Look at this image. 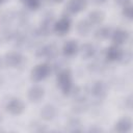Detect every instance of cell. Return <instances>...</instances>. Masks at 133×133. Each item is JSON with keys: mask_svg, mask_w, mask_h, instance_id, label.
<instances>
[{"mask_svg": "<svg viewBox=\"0 0 133 133\" xmlns=\"http://www.w3.org/2000/svg\"><path fill=\"white\" fill-rule=\"evenodd\" d=\"M24 108H25V106H24L23 102L20 101L19 99H12L6 105V110L10 114H14V115H18V114L22 113Z\"/></svg>", "mask_w": 133, "mask_h": 133, "instance_id": "3957f363", "label": "cell"}, {"mask_svg": "<svg viewBox=\"0 0 133 133\" xmlns=\"http://www.w3.org/2000/svg\"><path fill=\"white\" fill-rule=\"evenodd\" d=\"M91 24L88 21H80L77 26V31L80 35H87L90 32Z\"/></svg>", "mask_w": 133, "mask_h": 133, "instance_id": "5bb4252c", "label": "cell"}, {"mask_svg": "<svg viewBox=\"0 0 133 133\" xmlns=\"http://www.w3.org/2000/svg\"><path fill=\"white\" fill-rule=\"evenodd\" d=\"M124 15H125V17H127L128 19H131V16H132V10H131V7H130V6L125 5Z\"/></svg>", "mask_w": 133, "mask_h": 133, "instance_id": "d6986e66", "label": "cell"}, {"mask_svg": "<svg viewBox=\"0 0 133 133\" xmlns=\"http://www.w3.org/2000/svg\"><path fill=\"white\" fill-rule=\"evenodd\" d=\"M71 26V22L68 18H62L60 19L55 25H54V29L58 34H64L69 31Z\"/></svg>", "mask_w": 133, "mask_h": 133, "instance_id": "5b68a950", "label": "cell"}, {"mask_svg": "<svg viewBox=\"0 0 133 133\" xmlns=\"http://www.w3.org/2000/svg\"><path fill=\"white\" fill-rule=\"evenodd\" d=\"M128 38V34L126 31L124 30H121V29H117L115 30L113 33H112V41L114 44L116 45H121L123 43H125Z\"/></svg>", "mask_w": 133, "mask_h": 133, "instance_id": "7c38bea8", "label": "cell"}, {"mask_svg": "<svg viewBox=\"0 0 133 133\" xmlns=\"http://www.w3.org/2000/svg\"><path fill=\"white\" fill-rule=\"evenodd\" d=\"M62 50H63V54L65 56H73L78 50L77 43L75 41H69L63 45Z\"/></svg>", "mask_w": 133, "mask_h": 133, "instance_id": "8fae6325", "label": "cell"}, {"mask_svg": "<svg viewBox=\"0 0 133 133\" xmlns=\"http://www.w3.org/2000/svg\"><path fill=\"white\" fill-rule=\"evenodd\" d=\"M110 28H108V27H102V28H100L97 32H96V36L98 37V38H100V39H105V38H107L109 35H110Z\"/></svg>", "mask_w": 133, "mask_h": 133, "instance_id": "e0dca14e", "label": "cell"}, {"mask_svg": "<svg viewBox=\"0 0 133 133\" xmlns=\"http://www.w3.org/2000/svg\"><path fill=\"white\" fill-rule=\"evenodd\" d=\"M23 60V57L18 52H10L5 57V62L9 66H18Z\"/></svg>", "mask_w": 133, "mask_h": 133, "instance_id": "8992f818", "label": "cell"}, {"mask_svg": "<svg viewBox=\"0 0 133 133\" xmlns=\"http://www.w3.org/2000/svg\"><path fill=\"white\" fill-rule=\"evenodd\" d=\"M55 114H56V109L52 105H46V106H44V108L41 111V116L45 121H50V119L54 118Z\"/></svg>", "mask_w": 133, "mask_h": 133, "instance_id": "30bf717a", "label": "cell"}, {"mask_svg": "<svg viewBox=\"0 0 133 133\" xmlns=\"http://www.w3.org/2000/svg\"><path fill=\"white\" fill-rule=\"evenodd\" d=\"M122 56H123V52L116 46H112L109 49H107V51H106V57L108 60H111V61L117 60V59L122 58Z\"/></svg>", "mask_w": 133, "mask_h": 133, "instance_id": "9c48e42d", "label": "cell"}, {"mask_svg": "<svg viewBox=\"0 0 133 133\" xmlns=\"http://www.w3.org/2000/svg\"><path fill=\"white\" fill-rule=\"evenodd\" d=\"M44 96V89L41 87V86H33L29 89V92H28V98L31 102H38L42 100Z\"/></svg>", "mask_w": 133, "mask_h": 133, "instance_id": "52a82bcc", "label": "cell"}, {"mask_svg": "<svg viewBox=\"0 0 133 133\" xmlns=\"http://www.w3.org/2000/svg\"><path fill=\"white\" fill-rule=\"evenodd\" d=\"M96 50H95V47L90 44H85L81 47V55L82 57L84 58H89L91 57L94 54H95Z\"/></svg>", "mask_w": 133, "mask_h": 133, "instance_id": "2e32d148", "label": "cell"}, {"mask_svg": "<svg viewBox=\"0 0 133 133\" xmlns=\"http://www.w3.org/2000/svg\"><path fill=\"white\" fill-rule=\"evenodd\" d=\"M91 92L94 96L98 97V98H102L105 94H106V87H105V84L103 82H96L92 87H91Z\"/></svg>", "mask_w": 133, "mask_h": 133, "instance_id": "4fadbf2b", "label": "cell"}, {"mask_svg": "<svg viewBox=\"0 0 133 133\" xmlns=\"http://www.w3.org/2000/svg\"><path fill=\"white\" fill-rule=\"evenodd\" d=\"M50 73V66L46 63H43V64H38L36 65L32 72H31V78L33 81L35 82H38L43 79H45Z\"/></svg>", "mask_w": 133, "mask_h": 133, "instance_id": "7a4b0ae2", "label": "cell"}, {"mask_svg": "<svg viewBox=\"0 0 133 133\" xmlns=\"http://www.w3.org/2000/svg\"><path fill=\"white\" fill-rule=\"evenodd\" d=\"M130 0H116V2L118 4H123V5H127V3H129Z\"/></svg>", "mask_w": 133, "mask_h": 133, "instance_id": "ffe728a7", "label": "cell"}, {"mask_svg": "<svg viewBox=\"0 0 133 133\" xmlns=\"http://www.w3.org/2000/svg\"><path fill=\"white\" fill-rule=\"evenodd\" d=\"M95 1H96L97 3H101V2H104L105 0H95Z\"/></svg>", "mask_w": 133, "mask_h": 133, "instance_id": "44dd1931", "label": "cell"}, {"mask_svg": "<svg viewBox=\"0 0 133 133\" xmlns=\"http://www.w3.org/2000/svg\"><path fill=\"white\" fill-rule=\"evenodd\" d=\"M57 83L60 86L63 94H69L72 91L73 85H72V80H71V73L69 70H62L58 73Z\"/></svg>", "mask_w": 133, "mask_h": 133, "instance_id": "6da1fadb", "label": "cell"}, {"mask_svg": "<svg viewBox=\"0 0 133 133\" xmlns=\"http://www.w3.org/2000/svg\"><path fill=\"white\" fill-rule=\"evenodd\" d=\"M24 1H25V4L28 8L35 9L39 6V0H24Z\"/></svg>", "mask_w": 133, "mask_h": 133, "instance_id": "ac0fdd59", "label": "cell"}, {"mask_svg": "<svg viewBox=\"0 0 133 133\" xmlns=\"http://www.w3.org/2000/svg\"><path fill=\"white\" fill-rule=\"evenodd\" d=\"M132 127V122L130 118L128 117H125V118H122L119 119L116 124H115V131L117 132H128Z\"/></svg>", "mask_w": 133, "mask_h": 133, "instance_id": "ba28073f", "label": "cell"}, {"mask_svg": "<svg viewBox=\"0 0 133 133\" xmlns=\"http://www.w3.org/2000/svg\"><path fill=\"white\" fill-rule=\"evenodd\" d=\"M103 19H104V15L101 11H92L88 15V22L92 25H97V24L102 23Z\"/></svg>", "mask_w": 133, "mask_h": 133, "instance_id": "9a60e30c", "label": "cell"}, {"mask_svg": "<svg viewBox=\"0 0 133 133\" xmlns=\"http://www.w3.org/2000/svg\"><path fill=\"white\" fill-rule=\"evenodd\" d=\"M0 64H1V61H0Z\"/></svg>", "mask_w": 133, "mask_h": 133, "instance_id": "7402d4cb", "label": "cell"}, {"mask_svg": "<svg viewBox=\"0 0 133 133\" xmlns=\"http://www.w3.org/2000/svg\"><path fill=\"white\" fill-rule=\"evenodd\" d=\"M86 0H71L66 5V11L70 14H75L83 10L86 7Z\"/></svg>", "mask_w": 133, "mask_h": 133, "instance_id": "277c9868", "label": "cell"}]
</instances>
